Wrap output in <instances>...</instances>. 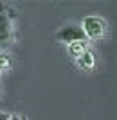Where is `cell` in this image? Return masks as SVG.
Returning a JSON list of instances; mask_svg holds the SVG:
<instances>
[{
  "label": "cell",
  "instance_id": "cell-1",
  "mask_svg": "<svg viewBox=\"0 0 117 120\" xmlns=\"http://www.w3.org/2000/svg\"><path fill=\"white\" fill-rule=\"evenodd\" d=\"M81 29L85 30L87 38H90V40H99V38H103V36L106 34L108 23L101 16H87V18H83Z\"/></svg>",
  "mask_w": 117,
  "mask_h": 120
},
{
  "label": "cell",
  "instance_id": "cell-7",
  "mask_svg": "<svg viewBox=\"0 0 117 120\" xmlns=\"http://www.w3.org/2000/svg\"><path fill=\"white\" fill-rule=\"evenodd\" d=\"M9 113H4V111H0V120H9Z\"/></svg>",
  "mask_w": 117,
  "mask_h": 120
},
{
  "label": "cell",
  "instance_id": "cell-2",
  "mask_svg": "<svg viewBox=\"0 0 117 120\" xmlns=\"http://www.w3.org/2000/svg\"><path fill=\"white\" fill-rule=\"evenodd\" d=\"M58 40L65 41V43H76V41H87V34H85V30L81 27H77V25H67L63 29L58 32Z\"/></svg>",
  "mask_w": 117,
  "mask_h": 120
},
{
  "label": "cell",
  "instance_id": "cell-5",
  "mask_svg": "<svg viewBox=\"0 0 117 120\" xmlns=\"http://www.w3.org/2000/svg\"><path fill=\"white\" fill-rule=\"evenodd\" d=\"M76 61H77V66H79V68L88 70V68H92V66L96 65V56H94L92 50H87V52H85L79 59H76Z\"/></svg>",
  "mask_w": 117,
  "mask_h": 120
},
{
  "label": "cell",
  "instance_id": "cell-6",
  "mask_svg": "<svg viewBox=\"0 0 117 120\" xmlns=\"http://www.w3.org/2000/svg\"><path fill=\"white\" fill-rule=\"evenodd\" d=\"M11 68V57L7 52H0V72H5Z\"/></svg>",
  "mask_w": 117,
  "mask_h": 120
},
{
  "label": "cell",
  "instance_id": "cell-4",
  "mask_svg": "<svg viewBox=\"0 0 117 120\" xmlns=\"http://www.w3.org/2000/svg\"><path fill=\"white\" fill-rule=\"evenodd\" d=\"M67 50H69V54H70L72 57L79 59V57L88 50V45H87V41H76V43H70V45L67 47Z\"/></svg>",
  "mask_w": 117,
  "mask_h": 120
},
{
  "label": "cell",
  "instance_id": "cell-3",
  "mask_svg": "<svg viewBox=\"0 0 117 120\" xmlns=\"http://www.w3.org/2000/svg\"><path fill=\"white\" fill-rule=\"evenodd\" d=\"M11 38H13V25H11V20L5 13H0V49H5V47L9 45Z\"/></svg>",
  "mask_w": 117,
  "mask_h": 120
},
{
  "label": "cell",
  "instance_id": "cell-8",
  "mask_svg": "<svg viewBox=\"0 0 117 120\" xmlns=\"http://www.w3.org/2000/svg\"><path fill=\"white\" fill-rule=\"evenodd\" d=\"M9 120H25L22 115H13V116H9Z\"/></svg>",
  "mask_w": 117,
  "mask_h": 120
}]
</instances>
